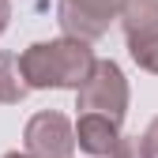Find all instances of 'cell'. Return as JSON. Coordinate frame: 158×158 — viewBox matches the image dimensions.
<instances>
[{
    "mask_svg": "<svg viewBox=\"0 0 158 158\" xmlns=\"http://www.w3.org/2000/svg\"><path fill=\"white\" fill-rule=\"evenodd\" d=\"M94 64L90 42L83 38H53V42H34L19 53V72H23L30 90H75L87 79Z\"/></svg>",
    "mask_w": 158,
    "mask_h": 158,
    "instance_id": "1",
    "label": "cell"
},
{
    "mask_svg": "<svg viewBox=\"0 0 158 158\" xmlns=\"http://www.w3.org/2000/svg\"><path fill=\"white\" fill-rule=\"evenodd\" d=\"M83 113H106L113 121H124L128 113V79L117 60H94L87 79L75 87Z\"/></svg>",
    "mask_w": 158,
    "mask_h": 158,
    "instance_id": "2",
    "label": "cell"
},
{
    "mask_svg": "<svg viewBox=\"0 0 158 158\" xmlns=\"http://www.w3.org/2000/svg\"><path fill=\"white\" fill-rule=\"evenodd\" d=\"M117 19L124 27L132 60L143 72L158 75V0H128Z\"/></svg>",
    "mask_w": 158,
    "mask_h": 158,
    "instance_id": "3",
    "label": "cell"
},
{
    "mask_svg": "<svg viewBox=\"0 0 158 158\" xmlns=\"http://www.w3.org/2000/svg\"><path fill=\"white\" fill-rule=\"evenodd\" d=\"M23 147L30 158H72L75 151V128L64 113L42 109L23 128Z\"/></svg>",
    "mask_w": 158,
    "mask_h": 158,
    "instance_id": "4",
    "label": "cell"
},
{
    "mask_svg": "<svg viewBox=\"0 0 158 158\" xmlns=\"http://www.w3.org/2000/svg\"><path fill=\"white\" fill-rule=\"evenodd\" d=\"M128 0H60L56 4V23L68 38H83V42H94L109 30V23Z\"/></svg>",
    "mask_w": 158,
    "mask_h": 158,
    "instance_id": "5",
    "label": "cell"
},
{
    "mask_svg": "<svg viewBox=\"0 0 158 158\" xmlns=\"http://www.w3.org/2000/svg\"><path fill=\"white\" fill-rule=\"evenodd\" d=\"M72 128H75L79 151H87L90 158H109L117 135H121V121H113L106 113H79V121Z\"/></svg>",
    "mask_w": 158,
    "mask_h": 158,
    "instance_id": "6",
    "label": "cell"
},
{
    "mask_svg": "<svg viewBox=\"0 0 158 158\" xmlns=\"http://www.w3.org/2000/svg\"><path fill=\"white\" fill-rule=\"evenodd\" d=\"M30 94L23 72H19V56L0 49V106H19Z\"/></svg>",
    "mask_w": 158,
    "mask_h": 158,
    "instance_id": "7",
    "label": "cell"
},
{
    "mask_svg": "<svg viewBox=\"0 0 158 158\" xmlns=\"http://www.w3.org/2000/svg\"><path fill=\"white\" fill-rule=\"evenodd\" d=\"M109 158H147L143 135H117V143H113Z\"/></svg>",
    "mask_w": 158,
    "mask_h": 158,
    "instance_id": "8",
    "label": "cell"
},
{
    "mask_svg": "<svg viewBox=\"0 0 158 158\" xmlns=\"http://www.w3.org/2000/svg\"><path fill=\"white\" fill-rule=\"evenodd\" d=\"M143 147H147V158H158V117L147 124V132H143Z\"/></svg>",
    "mask_w": 158,
    "mask_h": 158,
    "instance_id": "9",
    "label": "cell"
},
{
    "mask_svg": "<svg viewBox=\"0 0 158 158\" xmlns=\"http://www.w3.org/2000/svg\"><path fill=\"white\" fill-rule=\"evenodd\" d=\"M8 23H11V0H0V34L8 30Z\"/></svg>",
    "mask_w": 158,
    "mask_h": 158,
    "instance_id": "10",
    "label": "cell"
},
{
    "mask_svg": "<svg viewBox=\"0 0 158 158\" xmlns=\"http://www.w3.org/2000/svg\"><path fill=\"white\" fill-rule=\"evenodd\" d=\"M4 158H30V154H27V151H8Z\"/></svg>",
    "mask_w": 158,
    "mask_h": 158,
    "instance_id": "11",
    "label": "cell"
}]
</instances>
